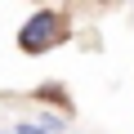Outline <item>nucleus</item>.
I'll return each mask as SVG.
<instances>
[{
  "label": "nucleus",
  "mask_w": 134,
  "mask_h": 134,
  "mask_svg": "<svg viewBox=\"0 0 134 134\" xmlns=\"http://www.w3.org/2000/svg\"><path fill=\"white\" fill-rule=\"evenodd\" d=\"M72 36V23H67L58 9H36L23 27H18V49L23 54H49L54 45H63Z\"/></svg>",
  "instance_id": "nucleus-1"
},
{
  "label": "nucleus",
  "mask_w": 134,
  "mask_h": 134,
  "mask_svg": "<svg viewBox=\"0 0 134 134\" xmlns=\"http://www.w3.org/2000/svg\"><path fill=\"white\" fill-rule=\"evenodd\" d=\"M63 125H67V116H63V112H49V116H36V130H40V134H63Z\"/></svg>",
  "instance_id": "nucleus-2"
},
{
  "label": "nucleus",
  "mask_w": 134,
  "mask_h": 134,
  "mask_svg": "<svg viewBox=\"0 0 134 134\" xmlns=\"http://www.w3.org/2000/svg\"><path fill=\"white\" fill-rule=\"evenodd\" d=\"M0 134H14V130H0Z\"/></svg>",
  "instance_id": "nucleus-3"
}]
</instances>
